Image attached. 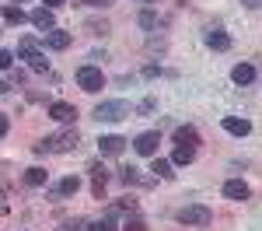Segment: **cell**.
Wrapping results in <instances>:
<instances>
[{"label": "cell", "mask_w": 262, "mask_h": 231, "mask_svg": "<svg viewBox=\"0 0 262 231\" xmlns=\"http://www.w3.org/2000/svg\"><path fill=\"white\" fill-rule=\"evenodd\" d=\"M46 151H56V154H70V151H77L81 147V133L77 130H63V133H53V137H46L42 140Z\"/></svg>", "instance_id": "6da1fadb"}, {"label": "cell", "mask_w": 262, "mask_h": 231, "mask_svg": "<svg viewBox=\"0 0 262 231\" xmlns=\"http://www.w3.org/2000/svg\"><path fill=\"white\" fill-rule=\"evenodd\" d=\"M210 221H213V214L203 203H189V207L179 210V224H185V228H206Z\"/></svg>", "instance_id": "7a4b0ae2"}, {"label": "cell", "mask_w": 262, "mask_h": 231, "mask_svg": "<svg viewBox=\"0 0 262 231\" xmlns=\"http://www.w3.org/2000/svg\"><path fill=\"white\" fill-rule=\"evenodd\" d=\"M77 88H81V91H88V95L101 91V88H105V74H101V67L84 63L81 70H77Z\"/></svg>", "instance_id": "3957f363"}, {"label": "cell", "mask_w": 262, "mask_h": 231, "mask_svg": "<svg viewBox=\"0 0 262 231\" xmlns=\"http://www.w3.org/2000/svg\"><path fill=\"white\" fill-rule=\"evenodd\" d=\"M126 116H129V105L122 102V98L101 102L98 109H95V119H98V123H119V119H126Z\"/></svg>", "instance_id": "277c9868"}, {"label": "cell", "mask_w": 262, "mask_h": 231, "mask_svg": "<svg viewBox=\"0 0 262 231\" xmlns=\"http://www.w3.org/2000/svg\"><path fill=\"white\" fill-rule=\"evenodd\" d=\"M18 53L28 60V67H32V70H39V74H46V70H49V60H46V53H39V42H35V39H21L18 42Z\"/></svg>", "instance_id": "5b68a950"}, {"label": "cell", "mask_w": 262, "mask_h": 231, "mask_svg": "<svg viewBox=\"0 0 262 231\" xmlns=\"http://www.w3.org/2000/svg\"><path fill=\"white\" fill-rule=\"evenodd\" d=\"M158 144H161V137H158L154 130H147V133H140V137L133 140V151L143 154V158H154V154H158Z\"/></svg>", "instance_id": "8992f818"}, {"label": "cell", "mask_w": 262, "mask_h": 231, "mask_svg": "<svg viewBox=\"0 0 262 231\" xmlns=\"http://www.w3.org/2000/svg\"><path fill=\"white\" fill-rule=\"evenodd\" d=\"M126 144H129V140H122V137H116V133H108V137H101V140H98V151L105 154V158H116V154L126 151Z\"/></svg>", "instance_id": "52a82bcc"}, {"label": "cell", "mask_w": 262, "mask_h": 231, "mask_svg": "<svg viewBox=\"0 0 262 231\" xmlns=\"http://www.w3.org/2000/svg\"><path fill=\"white\" fill-rule=\"evenodd\" d=\"M49 116H53L56 123H74V119H77V109L70 102H53L49 105Z\"/></svg>", "instance_id": "ba28073f"}, {"label": "cell", "mask_w": 262, "mask_h": 231, "mask_svg": "<svg viewBox=\"0 0 262 231\" xmlns=\"http://www.w3.org/2000/svg\"><path fill=\"white\" fill-rule=\"evenodd\" d=\"M224 196H227V200H248L252 189H248V182H242V179H231V182H224Z\"/></svg>", "instance_id": "9c48e42d"}, {"label": "cell", "mask_w": 262, "mask_h": 231, "mask_svg": "<svg viewBox=\"0 0 262 231\" xmlns=\"http://www.w3.org/2000/svg\"><path fill=\"white\" fill-rule=\"evenodd\" d=\"M224 130H227L231 137H248V133H252V123H248V119H238V116H224Z\"/></svg>", "instance_id": "30bf717a"}, {"label": "cell", "mask_w": 262, "mask_h": 231, "mask_svg": "<svg viewBox=\"0 0 262 231\" xmlns=\"http://www.w3.org/2000/svg\"><path fill=\"white\" fill-rule=\"evenodd\" d=\"M91 172V193L101 200V193H105V182H108V172H105V165H91L88 168Z\"/></svg>", "instance_id": "8fae6325"}, {"label": "cell", "mask_w": 262, "mask_h": 231, "mask_svg": "<svg viewBox=\"0 0 262 231\" xmlns=\"http://www.w3.org/2000/svg\"><path fill=\"white\" fill-rule=\"evenodd\" d=\"M70 39H74V35H70V32H60V28H49V32H46V46H49V49H56V53L67 49Z\"/></svg>", "instance_id": "7c38bea8"}, {"label": "cell", "mask_w": 262, "mask_h": 231, "mask_svg": "<svg viewBox=\"0 0 262 231\" xmlns=\"http://www.w3.org/2000/svg\"><path fill=\"white\" fill-rule=\"evenodd\" d=\"M122 182H126V186H154V179H150V175H143L140 168H122Z\"/></svg>", "instance_id": "4fadbf2b"}, {"label": "cell", "mask_w": 262, "mask_h": 231, "mask_svg": "<svg viewBox=\"0 0 262 231\" xmlns=\"http://www.w3.org/2000/svg\"><path fill=\"white\" fill-rule=\"evenodd\" d=\"M32 25L42 28V32H49V28H56V18H53L49 7H35V11H32Z\"/></svg>", "instance_id": "5bb4252c"}, {"label": "cell", "mask_w": 262, "mask_h": 231, "mask_svg": "<svg viewBox=\"0 0 262 231\" xmlns=\"http://www.w3.org/2000/svg\"><path fill=\"white\" fill-rule=\"evenodd\" d=\"M231 81L234 84H255V67H252V63H238V67H234V70H231Z\"/></svg>", "instance_id": "9a60e30c"}, {"label": "cell", "mask_w": 262, "mask_h": 231, "mask_svg": "<svg viewBox=\"0 0 262 231\" xmlns=\"http://www.w3.org/2000/svg\"><path fill=\"white\" fill-rule=\"evenodd\" d=\"M84 231H116V210H108L105 217H95V221H84Z\"/></svg>", "instance_id": "2e32d148"}, {"label": "cell", "mask_w": 262, "mask_h": 231, "mask_svg": "<svg viewBox=\"0 0 262 231\" xmlns=\"http://www.w3.org/2000/svg\"><path fill=\"white\" fill-rule=\"evenodd\" d=\"M206 46L217 49V53H224V49H231V35H227L224 28H213V32H206Z\"/></svg>", "instance_id": "e0dca14e"}, {"label": "cell", "mask_w": 262, "mask_h": 231, "mask_svg": "<svg viewBox=\"0 0 262 231\" xmlns=\"http://www.w3.org/2000/svg\"><path fill=\"white\" fill-rule=\"evenodd\" d=\"M77 189H81V179H77V175H67V179H63L60 186L53 189V200H63V196H74Z\"/></svg>", "instance_id": "ac0fdd59"}, {"label": "cell", "mask_w": 262, "mask_h": 231, "mask_svg": "<svg viewBox=\"0 0 262 231\" xmlns=\"http://www.w3.org/2000/svg\"><path fill=\"white\" fill-rule=\"evenodd\" d=\"M175 144H189V147H196L200 144V133H196V126H175Z\"/></svg>", "instance_id": "d6986e66"}, {"label": "cell", "mask_w": 262, "mask_h": 231, "mask_svg": "<svg viewBox=\"0 0 262 231\" xmlns=\"http://www.w3.org/2000/svg\"><path fill=\"white\" fill-rule=\"evenodd\" d=\"M192 161H196V147H189V144H175L171 165H192Z\"/></svg>", "instance_id": "ffe728a7"}, {"label": "cell", "mask_w": 262, "mask_h": 231, "mask_svg": "<svg viewBox=\"0 0 262 231\" xmlns=\"http://www.w3.org/2000/svg\"><path fill=\"white\" fill-rule=\"evenodd\" d=\"M46 179H49V172H46V168H28V172H25V186H32V189H39V186H46Z\"/></svg>", "instance_id": "44dd1931"}, {"label": "cell", "mask_w": 262, "mask_h": 231, "mask_svg": "<svg viewBox=\"0 0 262 231\" xmlns=\"http://www.w3.org/2000/svg\"><path fill=\"white\" fill-rule=\"evenodd\" d=\"M150 172H154L158 179H171V175H175V172H171V161H168V158H158V154H154V165H150Z\"/></svg>", "instance_id": "7402d4cb"}, {"label": "cell", "mask_w": 262, "mask_h": 231, "mask_svg": "<svg viewBox=\"0 0 262 231\" xmlns=\"http://www.w3.org/2000/svg\"><path fill=\"white\" fill-rule=\"evenodd\" d=\"M4 21H7V25H21V21H25V11L14 7V4H7V7H4Z\"/></svg>", "instance_id": "603a6c76"}, {"label": "cell", "mask_w": 262, "mask_h": 231, "mask_svg": "<svg viewBox=\"0 0 262 231\" xmlns=\"http://www.w3.org/2000/svg\"><path fill=\"white\" fill-rule=\"evenodd\" d=\"M84 28H88L91 35H108V21H88Z\"/></svg>", "instance_id": "cb8c5ba5"}, {"label": "cell", "mask_w": 262, "mask_h": 231, "mask_svg": "<svg viewBox=\"0 0 262 231\" xmlns=\"http://www.w3.org/2000/svg\"><path fill=\"white\" fill-rule=\"evenodd\" d=\"M122 231H147V221H143V217H129V221L122 224Z\"/></svg>", "instance_id": "d4e9b609"}, {"label": "cell", "mask_w": 262, "mask_h": 231, "mask_svg": "<svg viewBox=\"0 0 262 231\" xmlns=\"http://www.w3.org/2000/svg\"><path fill=\"white\" fill-rule=\"evenodd\" d=\"M56 231H84V221H60Z\"/></svg>", "instance_id": "484cf974"}, {"label": "cell", "mask_w": 262, "mask_h": 231, "mask_svg": "<svg viewBox=\"0 0 262 231\" xmlns=\"http://www.w3.org/2000/svg\"><path fill=\"white\" fill-rule=\"evenodd\" d=\"M140 25H143V28H154V25H158V14H154V11H143V14H140Z\"/></svg>", "instance_id": "4316f807"}, {"label": "cell", "mask_w": 262, "mask_h": 231, "mask_svg": "<svg viewBox=\"0 0 262 231\" xmlns=\"http://www.w3.org/2000/svg\"><path fill=\"white\" fill-rule=\"evenodd\" d=\"M116 210H129V214H133V210H137V200H133V196H122L119 203H116Z\"/></svg>", "instance_id": "83f0119b"}, {"label": "cell", "mask_w": 262, "mask_h": 231, "mask_svg": "<svg viewBox=\"0 0 262 231\" xmlns=\"http://www.w3.org/2000/svg\"><path fill=\"white\" fill-rule=\"evenodd\" d=\"M11 63H14L11 49H0V70H11Z\"/></svg>", "instance_id": "f1b7e54d"}, {"label": "cell", "mask_w": 262, "mask_h": 231, "mask_svg": "<svg viewBox=\"0 0 262 231\" xmlns=\"http://www.w3.org/2000/svg\"><path fill=\"white\" fill-rule=\"evenodd\" d=\"M25 77H28L25 70H14V74H11V81H14V84H25Z\"/></svg>", "instance_id": "f546056e"}, {"label": "cell", "mask_w": 262, "mask_h": 231, "mask_svg": "<svg viewBox=\"0 0 262 231\" xmlns=\"http://www.w3.org/2000/svg\"><path fill=\"white\" fill-rule=\"evenodd\" d=\"M137 112H154V98H147V102H140V109Z\"/></svg>", "instance_id": "4dcf8cb0"}, {"label": "cell", "mask_w": 262, "mask_h": 231, "mask_svg": "<svg viewBox=\"0 0 262 231\" xmlns=\"http://www.w3.org/2000/svg\"><path fill=\"white\" fill-rule=\"evenodd\" d=\"M84 4H88V7H108L112 0H84Z\"/></svg>", "instance_id": "1f68e13d"}, {"label": "cell", "mask_w": 262, "mask_h": 231, "mask_svg": "<svg viewBox=\"0 0 262 231\" xmlns=\"http://www.w3.org/2000/svg\"><path fill=\"white\" fill-rule=\"evenodd\" d=\"M42 4H46V7H49V11H53V7H60L63 0H42Z\"/></svg>", "instance_id": "d6a6232c"}, {"label": "cell", "mask_w": 262, "mask_h": 231, "mask_svg": "<svg viewBox=\"0 0 262 231\" xmlns=\"http://www.w3.org/2000/svg\"><path fill=\"white\" fill-rule=\"evenodd\" d=\"M4 133H7V119L0 116V137H4Z\"/></svg>", "instance_id": "836d02e7"}, {"label": "cell", "mask_w": 262, "mask_h": 231, "mask_svg": "<svg viewBox=\"0 0 262 231\" xmlns=\"http://www.w3.org/2000/svg\"><path fill=\"white\" fill-rule=\"evenodd\" d=\"M7 88H11V84H7V81H0V95H7Z\"/></svg>", "instance_id": "e575fe53"}, {"label": "cell", "mask_w": 262, "mask_h": 231, "mask_svg": "<svg viewBox=\"0 0 262 231\" xmlns=\"http://www.w3.org/2000/svg\"><path fill=\"white\" fill-rule=\"evenodd\" d=\"M143 4H158V0H143Z\"/></svg>", "instance_id": "d590c367"}, {"label": "cell", "mask_w": 262, "mask_h": 231, "mask_svg": "<svg viewBox=\"0 0 262 231\" xmlns=\"http://www.w3.org/2000/svg\"><path fill=\"white\" fill-rule=\"evenodd\" d=\"M11 4H25V0H11Z\"/></svg>", "instance_id": "8d00e7d4"}]
</instances>
